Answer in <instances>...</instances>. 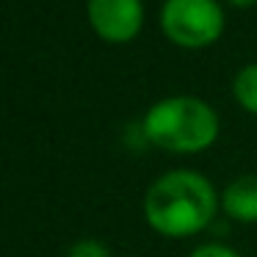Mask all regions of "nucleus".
<instances>
[{
  "instance_id": "obj_8",
  "label": "nucleus",
  "mask_w": 257,
  "mask_h": 257,
  "mask_svg": "<svg viewBox=\"0 0 257 257\" xmlns=\"http://www.w3.org/2000/svg\"><path fill=\"white\" fill-rule=\"evenodd\" d=\"M188 257H240V254L232 246H224V243H202Z\"/></svg>"
},
{
  "instance_id": "obj_6",
  "label": "nucleus",
  "mask_w": 257,
  "mask_h": 257,
  "mask_svg": "<svg viewBox=\"0 0 257 257\" xmlns=\"http://www.w3.org/2000/svg\"><path fill=\"white\" fill-rule=\"evenodd\" d=\"M232 94L240 108L257 113V64H246L232 78Z\"/></svg>"
},
{
  "instance_id": "obj_5",
  "label": "nucleus",
  "mask_w": 257,
  "mask_h": 257,
  "mask_svg": "<svg viewBox=\"0 0 257 257\" xmlns=\"http://www.w3.org/2000/svg\"><path fill=\"white\" fill-rule=\"evenodd\" d=\"M221 207L229 218L257 221V174H240L221 191Z\"/></svg>"
},
{
  "instance_id": "obj_2",
  "label": "nucleus",
  "mask_w": 257,
  "mask_h": 257,
  "mask_svg": "<svg viewBox=\"0 0 257 257\" xmlns=\"http://www.w3.org/2000/svg\"><path fill=\"white\" fill-rule=\"evenodd\" d=\"M144 136L155 147L180 155L202 152L216 141L218 116L205 100L174 94L155 102L144 116Z\"/></svg>"
},
{
  "instance_id": "obj_4",
  "label": "nucleus",
  "mask_w": 257,
  "mask_h": 257,
  "mask_svg": "<svg viewBox=\"0 0 257 257\" xmlns=\"http://www.w3.org/2000/svg\"><path fill=\"white\" fill-rule=\"evenodd\" d=\"M86 14L100 39L122 45L144 25V0H86Z\"/></svg>"
},
{
  "instance_id": "obj_3",
  "label": "nucleus",
  "mask_w": 257,
  "mask_h": 257,
  "mask_svg": "<svg viewBox=\"0 0 257 257\" xmlns=\"http://www.w3.org/2000/svg\"><path fill=\"white\" fill-rule=\"evenodd\" d=\"M161 28L180 47H207L224 31L218 0H163Z\"/></svg>"
},
{
  "instance_id": "obj_1",
  "label": "nucleus",
  "mask_w": 257,
  "mask_h": 257,
  "mask_svg": "<svg viewBox=\"0 0 257 257\" xmlns=\"http://www.w3.org/2000/svg\"><path fill=\"white\" fill-rule=\"evenodd\" d=\"M218 202L221 199L205 174L174 169L147 188L144 216L150 227L166 238H191L213 221Z\"/></svg>"
},
{
  "instance_id": "obj_7",
  "label": "nucleus",
  "mask_w": 257,
  "mask_h": 257,
  "mask_svg": "<svg viewBox=\"0 0 257 257\" xmlns=\"http://www.w3.org/2000/svg\"><path fill=\"white\" fill-rule=\"evenodd\" d=\"M67 257H111V254H108V246L100 243V240H78L67 251Z\"/></svg>"
},
{
  "instance_id": "obj_9",
  "label": "nucleus",
  "mask_w": 257,
  "mask_h": 257,
  "mask_svg": "<svg viewBox=\"0 0 257 257\" xmlns=\"http://www.w3.org/2000/svg\"><path fill=\"white\" fill-rule=\"evenodd\" d=\"M229 6H238V9H246V6H254L257 0H227Z\"/></svg>"
}]
</instances>
